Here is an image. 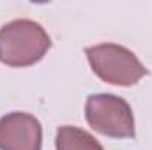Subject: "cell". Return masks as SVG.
Here are the masks:
<instances>
[{"instance_id": "obj_5", "label": "cell", "mask_w": 152, "mask_h": 150, "mask_svg": "<svg viewBox=\"0 0 152 150\" xmlns=\"http://www.w3.org/2000/svg\"><path fill=\"white\" fill-rule=\"evenodd\" d=\"M55 147L57 150H104L92 134L75 125L58 127Z\"/></svg>"}, {"instance_id": "obj_4", "label": "cell", "mask_w": 152, "mask_h": 150, "mask_svg": "<svg viewBox=\"0 0 152 150\" xmlns=\"http://www.w3.org/2000/svg\"><path fill=\"white\" fill-rule=\"evenodd\" d=\"M42 127L34 115L7 113L0 118V150H41Z\"/></svg>"}, {"instance_id": "obj_2", "label": "cell", "mask_w": 152, "mask_h": 150, "mask_svg": "<svg viewBox=\"0 0 152 150\" xmlns=\"http://www.w3.org/2000/svg\"><path fill=\"white\" fill-rule=\"evenodd\" d=\"M85 55L96 76L115 87H133L149 74L138 57L120 44H97L87 48Z\"/></svg>"}, {"instance_id": "obj_1", "label": "cell", "mask_w": 152, "mask_h": 150, "mask_svg": "<svg viewBox=\"0 0 152 150\" xmlns=\"http://www.w3.org/2000/svg\"><path fill=\"white\" fill-rule=\"evenodd\" d=\"M51 48L48 32L32 20H14L0 28V62L9 67L37 64Z\"/></svg>"}, {"instance_id": "obj_3", "label": "cell", "mask_w": 152, "mask_h": 150, "mask_svg": "<svg viewBox=\"0 0 152 150\" xmlns=\"http://www.w3.org/2000/svg\"><path fill=\"white\" fill-rule=\"evenodd\" d=\"M85 120L99 134L126 140L134 138L133 110L122 97L113 94H94L85 103Z\"/></svg>"}]
</instances>
